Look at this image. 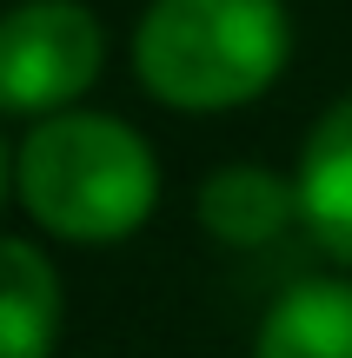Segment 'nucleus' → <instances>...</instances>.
Listing matches in <instances>:
<instances>
[{
	"label": "nucleus",
	"mask_w": 352,
	"mask_h": 358,
	"mask_svg": "<svg viewBox=\"0 0 352 358\" xmlns=\"http://www.w3.org/2000/svg\"><path fill=\"white\" fill-rule=\"evenodd\" d=\"M60 272L34 239L0 232V358H53L60 345Z\"/></svg>",
	"instance_id": "obj_6"
},
{
	"label": "nucleus",
	"mask_w": 352,
	"mask_h": 358,
	"mask_svg": "<svg viewBox=\"0 0 352 358\" xmlns=\"http://www.w3.org/2000/svg\"><path fill=\"white\" fill-rule=\"evenodd\" d=\"M293 53L286 0H153L133 27V73L173 113L260 100Z\"/></svg>",
	"instance_id": "obj_2"
},
{
	"label": "nucleus",
	"mask_w": 352,
	"mask_h": 358,
	"mask_svg": "<svg viewBox=\"0 0 352 358\" xmlns=\"http://www.w3.org/2000/svg\"><path fill=\"white\" fill-rule=\"evenodd\" d=\"M106 34L80 0H20L0 13V113H60L100 80Z\"/></svg>",
	"instance_id": "obj_3"
},
{
	"label": "nucleus",
	"mask_w": 352,
	"mask_h": 358,
	"mask_svg": "<svg viewBox=\"0 0 352 358\" xmlns=\"http://www.w3.org/2000/svg\"><path fill=\"white\" fill-rule=\"evenodd\" d=\"M206 239L239 245V252H260V245L286 239V226H300V186L286 173L260 166V159H233V166H213L206 186L193 199Z\"/></svg>",
	"instance_id": "obj_5"
},
{
	"label": "nucleus",
	"mask_w": 352,
	"mask_h": 358,
	"mask_svg": "<svg viewBox=\"0 0 352 358\" xmlns=\"http://www.w3.org/2000/svg\"><path fill=\"white\" fill-rule=\"evenodd\" d=\"M13 192L27 219L73 245H120L160 206V159L127 120L60 106L27 127L13 153Z\"/></svg>",
	"instance_id": "obj_1"
},
{
	"label": "nucleus",
	"mask_w": 352,
	"mask_h": 358,
	"mask_svg": "<svg viewBox=\"0 0 352 358\" xmlns=\"http://www.w3.org/2000/svg\"><path fill=\"white\" fill-rule=\"evenodd\" d=\"M7 192H13V153H7V140H0V206H7Z\"/></svg>",
	"instance_id": "obj_8"
},
{
	"label": "nucleus",
	"mask_w": 352,
	"mask_h": 358,
	"mask_svg": "<svg viewBox=\"0 0 352 358\" xmlns=\"http://www.w3.org/2000/svg\"><path fill=\"white\" fill-rule=\"evenodd\" d=\"M293 186H300V226L313 232V245L352 272V93L313 120Z\"/></svg>",
	"instance_id": "obj_4"
},
{
	"label": "nucleus",
	"mask_w": 352,
	"mask_h": 358,
	"mask_svg": "<svg viewBox=\"0 0 352 358\" xmlns=\"http://www.w3.org/2000/svg\"><path fill=\"white\" fill-rule=\"evenodd\" d=\"M253 358H352V279H300L279 292Z\"/></svg>",
	"instance_id": "obj_7"
}]
</instances>
